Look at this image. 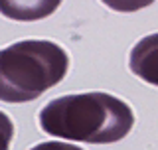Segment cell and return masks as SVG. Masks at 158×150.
<instances>
[{"mask_svg": "<svg viewBox=\"0 0 158 150\" xmlns=\"http://www.w3.org/2000/svg\"><path fill=\"white\" fill-rule=\"evenodd\" d=\"M14 136V124L4 111H0V150H10V142Z\"/></svg>", "mask_w": 158, "mask_h": 150, "instance_id": "obj_6", "label": "cell"}, {"mask_svg": "<svg viewBox=\"0 0 158 150\" xmlns=\"http://www.w3.org/2000/svg\"><path fill=\"white\" fill-rule=\"evenodd\" d=\"M128 67L138 79L158 87V32L135 44L128 56Z\"/></svg>", "mask_w": 158, "mask_h": 150, "instance_id": "obj_3", "label": "cell"}, {"mask_svg": "<svg viewBox=\"0 0 158 150\" xmlns=\"http://www.w3.org/2000/svg\"><path fill=\"white\" fill-rule=\"evenodd\" d=\"M101 2L115 12H136L150 6L154 0H101Z\"/></svg>", "mask_w": 158, "mask_h": 150, "instance_id": "obj_5", "label": "cell"}, {"mask_svg": "<svg viewBox=\"0 0 158 150\" xmlns=\"http://www.w3.org/2000/svg\"><path fill=\"white\" fill-rule=\"evenodd\" d=\"M30 150H83V148L67 144V142H59V140H48V142L36 144V146H32Z\"/></svg>", "mask_w": 158, "mask_h": 150, "instance_id": "obj_7", "label": "cell"}, {"mask_svg": "<svg viewBox=\"0 0 158 150\" xmlns=\"http://www.w3.org/2000/svg\"><path fill=\"white\" fill-rule=\"evenodd\" d=\"M38 119L49 136L87 144L118 142L135 124V113L123 99L101 91L57 97L40 111Z\"/></svg>", "mask_w": 158, "mask_h": 150, "instance_id": "obj_1", "label": "cell"}, {"mask_svg": "<svg viewBox=\"0 0 158 150\" xmlns=\"http://www.w3.org/2000/svg\"><path fill=\"white\" fill-rule=\"evenodd\" d=\"M61 0H0V14L16 22H36L52 16Z\"/></svg>", "mask_w": 158, "mask_h": 150, "instance_id": "obj_4", "label": "cell"}, {"mask_svg": "<svg viewBox=\"0 0 158 150\" xmlns=\"http://www.w3.org/2000/svg\"><path fill=\"white\" fill-rule=\"evenodd\" d=\"M69 56L49 40H24L0 49V101L28 103L67 75Z\"/></svg>", "mask_w": 158, "mask_h": 150, "instance_id": "obj_2", "label": "cell"}]
</instances>
